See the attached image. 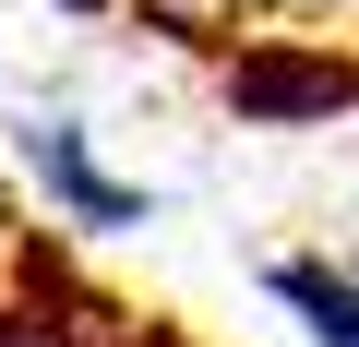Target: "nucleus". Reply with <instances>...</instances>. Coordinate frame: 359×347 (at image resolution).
I'll use <instances>...</instances> for the list:
<instances>
[{"mask_svg": "<svg viewBox=\"0 0 359 347\" xmlns=\"http://www.w3.org/2000/svg\"><path fill=\"white\" fill-rule=\"evenodd\" d=\"M60 13H108V0H60Z\"/></svg>", "mask_w": 359, "mask_h": 347, "instance_id": "20e7f679", "label": "nucleus"}, {"mask_svg": "<svg viewBox=\"0 0 359 347\" xmlns=\"http://www.w3.org/2000/svg\"><path fill=\"white\" fill-rule=\"evenodd\" d=\"M228 96H240V120L299 132V120H335V108L359 96V72L323 60V48H240V60H228Z\"/></svg>", "mask_w": 359, "mask_h": 347, "instance_id": "f257e3e1", "label": "nucleus"}, {"mask_svg": "<svg viewBox=\"0 0 359 347\" xmlns=\"http://www.w3.org/2000/svg\"><path fill=\"white\" fill-rule=\"evenodd\" d=\"M25 156H36V180H48V204L72 216V228H144V192H120L108 168L84 156V132L72 120H36L25 132Z\"/></svg>", "mask_w": 359, "mask_h": 347, "instance_id": "f03ea898", "label": "nucleus"}, {"mask_svg": "<svg viewBox=\"0 0 359 347\" xmlns=\"http://www.w3.org/2000/svg\"><path fill=\"white\" fill-rule=\"evenodd\" d=\"M287 311H299V335L311 347H359V275H335V264H311V252H287L276 275H264Z\"/></svg>", "mask_w": 359, "mask_h": 347, "instance_id": "7ed1b4c3", "label": "nucleus"}]
</instances>
